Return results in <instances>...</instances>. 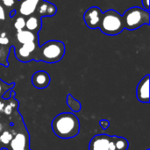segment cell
Returning a JSON list of instances; mask_svg holds the SVG:
<instances>
[{
    "label": "cell",
    "instance_id": "52a82bcc",
    "mask_svg": "<svg viewBox=\"0 0 150 150\" xmlns=\"http://www.w3.org/2000/svg\"><path fill=\"white\" fill-rule=\"evenodd\" d=\"M136 97L141 103H149V75L145 76L138 83Z\"/></svg>",
    "mask_w": 150,
    "mask_h": 150
},
{
    "label": "cell",
    "instance_id": "cb8c5ba5",
    "mask_svg": "<svg viewBox=\"0 0 150 150\" xmlns=\"http://www.w3.org/2000/svg\"><path fill=\"white\" fill-rule=\"evenodd\" d=\"M143 4V9L149 11V0H142Z\"/></svg>",
    "mask_w": 150,
    "mask_h": 150
},
{
    "label": "cell",
    "instance_id": "4316f807",
    "mask_svg": "<svg viewBox=\"0 0 150 150\" xmlns=\"http://www.w3.org/2000/svg\"><path fill=\"white\" fill-rule=\"evenodd\" d=\"M0 128H1V125H0Z\"/></svg>",
    "mask_w": 150,
    "mask_h": 150
},
{
    "label": "cell",
    "instance_id": "9c48e42d",
    "mask_svg": "<svg viewBox=\"0 0 150 150\" xmlns=\"http://www.w3.org/2000/svg\"><path fill=\"white\" fill-rule=\"evenodd\" d=\"M9 145L11 150H29V136L27 132L18 133L13 136Z\"/></svg>",
    "mask_w": 150,
    "mask_h": 150
},
{
    "label": "cell",
    "instance_id": "5b68a950",
    "mask_svg": "<svg viewBox=\"0 0 150 150\" xmlns=\"http://www.w3.org/2000/svg\"><path fill=\"white\" fill-rule=\"evenodd\" d=\"M122 18L125 29L135 30L144 25H149V11L137 6L131 7L124 12Z\"/></svg>",
    "mask_w": 150,
    "mask_h": 150
},
{
    "label": "cell",
    "instance_id": "277c9868",
    "mask_svg": "<svg viewBox=\"0 0 150 150\" xmlns=\"http://www.w3.org/2000/svg\"><path fill=\"white\" fill-rule=\"evenodd\" d=\"M98 28L106 35H118L125 29L122 16L114 10L103 12Z\"/></svg>",
    "mask_w": 150,
    "mask_h": 150
},
{
    "label": "cell",
    "instance_id": "2e32d148",
    "mask_svg": "<svg viewBox=\"0 0 150 150\" xmlns=\"http://www.w3.org/2000/svg\"><path fill=\"white\" fill-rule=\"evenodd\" d=\"M13 138V135L11 132L9 131H4L2 133V134L0 135V142L2 144H4V145H8L10 144L11 141L12 140Z\"/></svg>",
    "mask_w": 150,
    "mask_h": 150
},
{
    "label": "cell",
    "instance_id": "30bf717a",
    "mask_svg": "<svg viewBox=\"0 0 150 150\" xmlns=\"http://www.w3.org/2000/svg\"><path fill=\"white\" fill-rule=\"evenodd\" d=\"M42 0H19L18 3V13L23 17H29L33 15L38 5Z\"/></svg>",
    "mask_w": 150,
    "mask_h": 150
},
{
    "label": "cell",
    "instance_id": "ba28073f",
    "mask_svg": "<svg viewBox=\"0 0 150 150\" xmlns=\"http://www.w3.org/2000/svg\"><path fill=\"white\" fill-rule=\"evenodd\" d=\"M37 47V42H28L21 44L20 47L16 50V57L20 62H28L32 60V54Z\"/></svg>",
    "mask_w": 150,
    "mask_h": 150
},
{
    "label": "cell",
    "instance_id": "ac0fdd59",
    "mask_svg": "<svg viewBox=\"0 0 150 150\" xmlns=\"http://www.w3.org/2000/svg\"><path fill=\"white\" fill-rule=\"evenodd\" d=\"M14 87V83H11V84H8L4 82H3L2 80H0V96H2L6 91L10 90V89H12Z\"/></svg>",
    "mask_w": 150,
    "mask_h": 150
},
{
    "label": "cell",
    "instance_id": "484cf974",
    "mask_svg": "<svg viewBox=\"0 0 150 150\" xmlns=\"http://www.w3.org/2000/svg\"><path fill=\"white\" fill-rule=\"evenodd\" d=\"M147 150H150V149H147Z\"/></svg>",
    "mask_w": 150,
    "mask_h": 150
},
{
    "label": "cell",
    "instance_id": "9a60e30c",
    "mask_svg": "<svg viewBox=\"0 0 150 150\" xmlns=\"http://www.w3.org/2000/svg\"><path fill=\"white\" fill-rule=\"evenodd\" d=\"M67 105L73 112H78L82 109L81 103L78 100H76V98H74L70 94H69L67 97Z\"/></svg>",
    "mask_w": 150,
    "mask_h": 150
},
{
    "label": "cell",
    "instance_id": "e0dca14e",
    "mask_svg": "<svg viewBox=\"0 0 150 150\" xmlns=\"http://www.w3.org/2000/svg\"><path fill=\"white\" fill-rule=\"evenodd\" d=\"M14 28L17 30V32L23 30L25 28V18L23 16H19L17 18V19L14 21Z\"/></svg>",
    "mask_w": 150,
    "mask_h": 150
},
{
    "label": "cell",
    "instance_id": "ffe728a7",
    "mask_svg": "<svg viewBox=\"0 0 150 150\" xmlns=\"http://www.w3.org/2000/svg\"><path fill=\"white\" fill-rule=\"evenodd\" d=\"M99 126L104 129V130H106L109 127H110V121L107 120H99Z\"/></svg>",
    "mask_w": 150,
    "mask_h": 150
},
{
    "label": "cell",
    "instance_id": "7a4b0ae2",
    "mask_svg": "<svg viewBox=\"0 0 150 150\" xmlns=\"http://www.w3.org/2000/svg\"><path fill=\"white\" fill-rule=\"evenodd\" d=\"M65 53V46L59 40H49L40 47H36L32 59L47 63H55L61 61Z\"/></svg>",
    "mask_w": 150,
    "mask_h": 150
},
{
    "label": "cell",
    "instance_id": "3957f363",
    "mask_svg": "<svg viewBox=\"0 0 150 150\" xmlns=\"http://www.w3.org/2000/svg\"><path fill=\"white\" fill-rule=\"evenodd\" d=\"M129 142L124 137L97 134L91 138L89 150H127Z\"/></svg>",
    "mask_w": 150,
    "mask_h": 150
},
{
    "label": "cell",
    "instance_id": "44dd1931",
    "mask_svg": "<svg viewBox=\"0 0 150 150\" xmlns=\"http://www.w3.org/2000/svg\"><path fill=\"white\" fill-rule=\"evenodd\" d=\"M3 4L6 7H12L15 5L17 0H2Z\"/></svg>",
    "mask_w": 150,
    "mask_h": 150
},
{
    "label": "cell",
    "instance_id": "d4e9b609",
    "mask_svg": "<svg viewBox=\"0 0 150 150\" xmlns=\"http://www.w3.org/2000/svg\"><path fill=\"white\" fill-rule=\"evenodd\" d=\"M4 104H2V103L0 102V112L3 111V109H4Z\"/></svg>",
    "mask_w": 150,
    "mask_h": 150
},
{
    "label": "cell",
    "instance_id": "d6986e66",
    "mask_svg": "<svg viewBox=\"0 0 150 150\" xmlns=\"http://www.w3.org/2000/svg\"><path fill=\"white\" fill-rule=\"evenodd\" d=\"M9 43V38L6 33H2L0 34V44L1 45H7Z\"/></svg>",
    "mask_w": 150,
    "mask_h": 150
},
{
    "label": "cell",
    "instance_id": "603a6c76",
    "mask_svg": "<svg viewBox=\"0 0 150 150\" xmlns=\"http://www.w3.org/2000/svg\"><path fill=\"white\" fill-rule=\"evenodd\" d=\"M4 112L6 113L7 115H10L11 113V111H12V106L11 105H7L5 107L4 106V109H3Z\"/></svg>",
    "mask_w": 150,
    "mask_h": 150
},
{
    "label": "cell",
    "instance_id": "8fae6325",
    "mask_svg": "<svg viewBox=\"0 0 150 150\" xmlns=\"http://www.w3.org/2000/svg\"><path fill=\"white\" fill-rule=\"evenodd\" d=\"M32 83L37 89H45L50 83V76L46 71H37L32 76Z\"/></svg>",
    "mask_w": 150,
    "mask_h": 150
},
{
    "label": "cell",
    "instance_id": "8992f818",
    "mask_svg": "<svg viewBox=\"0 0 150 150\" xmlns=\"http://www.w3.org/2000/svg\"><path fill=\"white\" fill-rule=\"evenodd\" d=\"M102 11L97 7L92 6L90 7L83 15V20L86 25L91 29H97L99 27L101 17H102Z\"/></svg>",
    "mask_w": 150,
    "mask_h": 150
},
{
    "label": "cell",
    "instance_id": "7402d4cb",
    "mask_svg": "<svg viewBox=\"0 0 150 150\" xmlns=\"http://www.w3.org/2000/svg\"><path fill=\"white\" fill-rule=\"evenodd\" d=\"M6 18V14H5V11L3 7V5L0 4V20H4Z\"/></svg>",
    "mask_w": 150,
    "mask_h": 150
},
{
    "label": "cell",
    "instance_id": "6da1fadb",
    "mask_svg": "<svg viewBox=\"0 0 150 150\" xmlns=\"http://www.w3.org/2000/svg\"><path fill=\"white\" fill-rule=\"evenodd\" d=\"M51 127L54 134L60 139H72L80 132V122L73 112H62L52 120Z\"/></svg>",
    "mask_w": 150,
    "mask_h": 150
},
{
    "label": "cell",
    "instance_id": "7c38bea8",
    "mask_svg": "<svg viewBox=\"0 0 150 150\" xmlns=\"http://www.w3.org/2000/svg\"><path fill=\"white\" fill-rule=\"evenodd\" d=\"M57 11V9L54 4L42 0L40 4L37 7L36 12L38 14V17H52L54 16Z\"/></svg>",
    "mask_w": 150,
    "mask_h": 150
},
{
    "label": "cell",
    "instance_id": "4fadbf2b",
    "mask_svg": "<svg viewBox=\"0 0 150 150\" xmlns=\"http://www.w3.org/2000/svg\"><path fill=\"white\" fill-rule=\"evenodd\" d=\"M16 37H17L18 41L20 44H25V43L33 42V41L37 40L36 34L29 30H26V29H23L21 31L17 32Z\"/></svg>",
    "mask_w": 150,
    "mask_h": 150
},
{
    "label": "cell",
    "instance_id": "5bb4252c",
    "mask_svg": "<svg viewBox=\"0 0 150 150\" xmlns=\"http://www.w3.org/2000/svg\"><path fill=\"white\" fill-rule=\"evenodd\" d=\"M41 27L40 18L38 16H29L27 19H25V28L33 33H38Z\"/></svg>",
    "mask_w": 150,
    "mask_h": 150
}]
</instances>
